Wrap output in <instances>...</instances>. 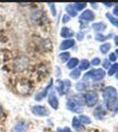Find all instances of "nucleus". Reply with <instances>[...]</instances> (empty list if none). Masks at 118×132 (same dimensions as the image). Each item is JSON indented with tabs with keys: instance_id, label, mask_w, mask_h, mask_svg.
<instances>
[{
	"instance_id": "f257e3e1",
	"label": "nucleus",
	"mask_w": 118,
	"mask_h": 132,
	"mask_svg": "<svg viewBox=\"0 0 118 132\" xmlns=\"http://www.w3.org/2000/svg\"><path fill=\"white\" fill-rule=\"evenodd\" d=\"M103 97L104 100L106 102L107 108L113 109L116 111V107H118V102H117V90L112 87V86H108L103 90Z\"/></svg>"
},
{
	"instance_id": "f03ea898",
	"label": "nucleus",
	"mask_w": 118,
	"mask_h": 132,
	"mask_svg": "<svg viewBox=\"0 0 118 132\" xmlns=\"http://www.w3.org/2000/svg\"><path fill=\"white\" fill-rule=\"evenodd\" d=\"M105 71L101 68H96V69H92V71L87 72L84 75V79L85 80H101L105 77Z\"/></svg>"
},
{
	"instance_id": "7ed1b4c3",
	"label": "nucleus",
	"mask_w": 118,
	"mask_h": 132,
	"mask_svg": "<svg viewBox=\"0 0 118 132\" xmlns=\"http://www.w3.org/2000/svg\"><path fill=\"white\" fill-rule=\"evenodd\" d=\"M55 88L59 92L60 95H65V94H67L68 92H70V89H71V81L68 79L58 80L56 81Z\"/></svg>"
},
{
	"instance_id": "20e7f679",
	"label": "nucleus",
	"mask_w": 118,
	"mask_h": 132,
	"mask_svg": "<svg viewBox=\"0 0 118 132\" xmlns=\"http://www.w3.org/2000/svg\"><path fill=\"white\" fill-rule=\"evenodd\" d=\"M84 98H85V105H87L88 107H94L98 102V95L94 90L87 92L85 94Z\"/></svg>"
},
{
	"instance_id": "39448f33",
	"label": "nucleus",
	"mask_w": 118,
	"mask_h": 132,
	"mask_svg": "<svg viewBox=\"0 0 118 132\" xmlns=\"http://www.w3.org/2000/svg\"><path fill=\"white\" fill-rule=\"evenodd\" d=\"M17 90L20 93V94H22V95H27L28 93H30V90H31V84H30V81H28V80H19L17 82Z\"/></svg>"
},
{
	"instance_id": "423d86ee",
	"label": "nucleus",
	"mask_w": 118,
	"mask_h": 132,
	"mask_svg": "<svg viewBox=\"0 0 118 132\" xmlns=\"http://www.w3.org/2000/svg\"><path fill=\"white\" fill-rule=\"evenodd\" d=\"M31 111L34 116H38V117H46L49 114V110L44 106H41V105L33 106L31 108Z\"/></svg>"
},
{
	"instance_id": "0eeeda50",
	"label": "nucleus",
	"mask_w": 118,
	"mask_h": 132,
	"mask_svg": "<svg viewBox=\"0 0 118 132\" xmlns=\"http://www.w3.org/2000/svg\"><path fill=\"white\" fill-rule=\"evenodd\" d=\"M66 108L74 113H82L83 112V107L80 106L78 104H76V102L74 100H72L71 98L68 99L67 102H66Z\"/></svg>"
},
{
	"instance_id": "6e6552de",
	"label": "nucleus",
	"mask_w": 118,
	"mask_h": 132,
	"mask_svg": "<svg viewBox=\"0 0 118 132\" xmlns=\"http://www.w3.org/2000/svg\"><path fill=\"white\" fill-rule=\"evenodd\" d=\"M28 64H29V60L27 59L26 56H21L19 57L18 60H15L14 62V67L18 69V71H23V69H26L28 67Z\"/></svg>"
},
{
	"instance_id": "1a4fd4ad",
	"label": "nucleus",
	"mask_w": 118,
	"mask_h": 132,
	"mask_svg": "<svg viewBox=\"0 0 118 132\" xmlns=\"http://www.w3.org/2000/svg\"><path fill=\"white\" fill-rule=\"evenodd\" d=\"M52 86H53V80H50V82L48 84V86H46V87H44V89L42 90V92H40V93H38V94L35 95V97H34L35 100L36 101H41L44 97H46L49 90L52 88Z\"/></svg>"
},
{
	"instance_id": "9d476101",
	"label": "nucleus",
	"mask_w": 118,
	"mask_h": 132,
	"mask_svg": "<svg viewBox=\"0 0 118 132\" xmlns=\"http://www.w3.org/2000/svg\"><path fill=\"white\" fill-rule=\"evenodd\" d=\"M80 19L81 21H84V22H91V21H94L95 14L91 10H84L82 12V14L80 15Z\"/></svg>"
},
{
	"instance_id": "9b49d317",
	"label": "nucleus",
	"mask_w": 118,
	"mask_h": 132,
	"mask_svg": "<svg viewBox=\"0 0 118 132\" xmlns=\"http://www.w3.org/2000/svg\"><path fill=\"white\" fill-rule=\"evenodd\" d=\"M48 102L53 109L56 110L59 108V99H58V97H56V95H55L54 92H51L50 95L48 96Z\"/></svg>"
},
{
	"instance_id": "f8f14e48",
	"label": "nucleus",
	"mask_w": 118,
	"mask_h": 132,
	"mask_svg": "<svg viewBox=\"0 0 118 132\" xmlns=\"http://www.w3.org/2000/svg\"><path fill=\"white\" fill-rule=\"evenodd\" d=\"M28 128H29V125L26 121H19L18 123H15L12 132H27Z\"/></svg>"
},
{
	"instance_id": "ddd939ff",
	"label": "nucleus",
	"mask_w": 118,
	"mask_h": 132,
	"mask_svg": "<svg viewBox=\"0 0 118 132\" xmlns=\"http://www.w3.org/2000/svg\"><path fill=\"white\" fill-rule=\"evenodd\" d=\"M74 34H75L74 31L67 27H64V28H62V30H61V36L64 39H66V40H70L71 38H73Z\"/></svg>"
},
{
	"instance_id": "4468645a",
	"label": "nucleus",
	"mask_w": 118,
	"mask_h": 132,
	"mask_svg": "<svg viewBox=\"0 0 118 132\" xmlns=\"http://www.w3.org/2000/svg\"><path fill=\"white\" fill-rule=\"evenodd\" d=\"M74 44H75V41L72 40V39L64 40L63 42L61 43V45H60V50H61V51H65V50H67V48L73 47V46H74Z\"/></svg>"
},
{
	"instance_id": "2eb2a0df",
	"label": "nucleus",
	"mask_w": 118,
	"mask_h": 132,
	"mask_svg": "<svg viewBox=\"0 0 118 132\" xmlns=\"http://www.w3.org/2000/svg\"><path fill=\"white\" fill-rule=\"evenodd\" d=\"M72 126L76 131H83L84 130V126L81 123V121L78 120L77 117H73L72 119Z\"/></svg>"
},
{
	"instance_id": "dca6fc26",
	"label": "nucleus",
	"mask_w": 118,
	"mask_h": 132,
	"mask_svg": "<svg viewBox=\"0 0 118 132\" xmlns=\"http://www.w3.org/2000/svg\"><path fill=\"white\" fill-rule=\"evenodd\" d=\"M92 28L94 29L97 33H100V32L106 30V24H105L104 22H96V23H93Z\"/></svg>"
},
{
	"instance_id": "f3484780",
	"label": "nucleus",
	"mask_w": 118,
	"mask_h": 132,
	"mask_svg": "<svg viewBox=\"0 0 118 132\" xmlns=\"http://www.w3.org/2000/svg\"><path fill=\"white\" fill-rule=\"evenodd\" d=\"M72 100H74L76 104H78L80 106H84L85 105V98L84 96H82V95H74V96H72Z\"/></svg>"
},
{
	"instance_id": "a211bd4d",
	"label": "nucleus",
	"mask_w": 118,
	"mask_h": 132,
	"mask_svg": "<svg viewBox=\"0 0 118 132\" xmlns=\"http://www.w3.org/2000/svg\"><path fill=\"white\" fill-rule=\"evenodd\" d=\"M78 64H80L78 59H76V57H73V59H70V61L67 62V67L71 68V69H74Z\"/></svg>"
},
{
	"instance_id": "6ab92c4d",
	"label": "nucleus",
	"mask_w": 118,
	"mask_h": 132,
	"mask_svg": "<svg viewBox=\"0 0 118 132\" xmlns=\"http://www.w3.org/2000/svg\"><path fill=\"white\" fill-rule=\"evenodd\" d=\"M65 10H66L68 16H76L77 15V11L74 9V7H73L72 5H67L66 7H65Z\"/></svg>"
},
{
	"instance_id": "aec40b11",
	"label": "nucleus",
	"mask_w": 118,
	"mask_h": 132,
	"mask_svg": "<svg viewBox=\"0 0 118 132\" xmlns=\"http://www.w3.org/2000/svg\"><path fill=\"white\" fill-rule=\"evenodd\" d=\"M89 66H91V63H89V61L87 60H82L80 62V71H86V69L89 68Z\"/></svg>"
},
{
	"instance_id": "412c9836",
	"label": "nucleus",
	"mask_w": 118,
	"mask_h": 132,
	"mask_svg": "<svg viewBox=\"0 0 118 132\" xmlns=\"http://www.w3.org/2000/svg\"><path fill=\"white\" fill-rule=\"evenodd\" d=\"M72 6L74 7V9L76 11H82L87 7V3H85V2H75V3H73Z\"/></svg>"
},
{
	"instance_id": "4be33fe9",
	"label": "nucleus",
	"mask_w": 118,
	"mask_h": 132,
	"mask_svg": "<svg viewBox=\"0 0 118 132\" xmlns=\"http://www.w3.org/2000/svg\"><path fill=\"white\" fill-rule=\"evenodd\" d=\"M78 120L81 121V123L84 126V125H89V123H92V120H91V118L87 117V116H85V114H81L80 117H78Z\"/></svg>"
},
{
	"instance_id": "5701e85b",
	"label": "nucleus",
	"mask_w": 118,
	"mask_h": 132,
	"mask_svg": "<svg viewBox=\"0 0 118 132\" xmlns=\"http://www.w3.org/2000/svg\"><path fill=\"white\" fill-rule=\"evenodd\" d=\"M111 47H112L111 43H104V44H101V45H100L99 50H100V52L103 53V54H106V53H108V52H109V50H111Z\"/></svg>"
},
{
	"instance_id": "b1692460",
	"label": "nucleus",
	"mask_w": 118,
	"mask_h": 132,
	"mask_svg": "<svg viewBox=\"0 0 118 132\" xmlns=\"http://www.w3.org/2000/svg\"><path fill=\"white\" fill-rule=\"evenodd\" d=\"M94 114H95V117H96L97 119H101V118H103V114H105V111H104V109H103V107L99 106L98 108L95 110Z\"/></svg>"
},
{
	"instance_id": "393cba45",
	"label": "nucleus",
	"mask_w": 118,
	"mask_h": 132,
	"mask_svg": "<svg viewBox=\"0 0 118 132\" xmlns=\"http://www.w3.org/2000/svg\"><path fill=\"white\" fill-rule=\"evenodd\" d=\"M106 18L111 21V23L113 24V26H115V27H118V18H115L113 14L111 13H106Z\"/></svg>"
},
{
	"instance_id": "a878e982",
	"label": "nucleus",
	"mask_w": 118,
	"mask_h": 132,
	"mask_svg": "<svg viewBox=\"0 0 118 132\" xmlns=\"http://www.w3.org/2000/svg\"><path fill=\"white\" fill-rule=\"evenodd\" d=\"M70 76L73 78V79H78L80 76H81V71H80L78 68H74V69H73V71L71 72Z\"/></svg>"
},
{
	"instance_id": "bb28decb",
	"label": "nucleus",
	"mask_w": 118,
	"mask_h": 132,
	"mask_svg": "<svg viewBox=\"0 0 118 132\" xmlns=\"http://www.w3.org/2000/svg\"><path fill=\"white\" fill-rule=\"evenodd\" d=\"M117 72H118V64H114L108 69V75L109 76H113V75H115Z\"/></svg>"
},
{
	"instance_id": "cd10ccee",
	"label": "nucleus",
	"mask_w": 118,
	"mask_h": 132,
	"mask_svg": "<svg viewBox=\"0 0 118 132\" xmlns=\"http://www.w3.org/2000/svg\"><path fill=\"white\" fill-rule=\"evenodd\" d=\"M60 60L62 62H68L70 61V53L68 52H63L60 54Z\"/></svg>"
},
{
	"instance_id": "c85d7f7f",
	"label": "nucleus",
	"mask_w": 118,
	"mask_h": 132,
	"mask_svg": "<svg viewBox=\"0 0 118 132\" xmlns=\"http://www.w3.org/2000/svg\"><path fill=\"white\" fill-rule=\"evenodd\" d=\"M75 88L78 90V92H83V90H85V88H86V85H85L84 81H78L75 85Z\"/></svg>"
},
{
	"instance_id": "c756f323",
	"label": "nucleus",
	"mask_w": 118,
	"mask_h": 132,
	"mask_svg": "<svg viewBox=\"0 0 118 132\" xmlns=\"http://www.w3.org/2000/svg\"><path fill=\"white\" fill-rule=\"evenodd\" d=\"M95 39L97 41H105V40H106V36H105L104 34H101V33H97L96 36H95Z\"/></svg>"
},
{
	"instance_id": "7c9ffc66",
	"label": "nucleus",
	"mask_w": 118,
	"mask_h": 132,
	"mask_svg": "<svg viewBox=\"0 0 118 132\" xmlns=\"http://www.w3.org/2000/svg\"><path fill=\"white\" fill-rule=\"evenodd\" d=\"M99 63H100V60L98 59V57H95V59H93L92 62H91V64H92V65H94V66L99 65Z\"/></svg>"
},
{
	"instance_id": "2f4dec72",
	"label": "nucleus",
	"mask_w": 118,
	"mask_h": 132,
	"mask_svg": "<svg viewBox=\"0 0 118 132\" xmlns=\"http://www.w3.org/2000/svg\"><path fill=\"white\" fill-rule=\"evenodd\" d=\"M49 7L51 8L52 14H53V15H55V14H56V10H55V5H54V3H49Z\"/></svg>"
},
{
	"instance_id": "473e14b6",
	"label": "nucleus",
	"mask_w": 118,
	"mask_h": 132,
	"mask_svg": "<svg viewBox=\"0 0 118 132\" xmlns=\"http://www.w3.org/2000/svg\"><path fill=\"white\" fill-rule=\"evenodd\" d=\"M117 60V56L115 53H111V55H109V62H116Z\"/></svg>"
},
{
	"instance_id": "72a5a7b5",
	"label": "nucleus",
	"mask_w": 118,
	"mask_h": 132,
	"mask_svg": "<svg viewBox=\"0 0 118 132\" xmlns=\"http://www.w3.org/2000/svg\"><path fill=\"white\" fill-rule=\"evenodd\" d=\"M76 35H77V40H80V41L84 39V33L83 32H78Z\"/></svg>"
},
{
	"instance_id": "f704fd0d",
	"label": "nucleus",
	"mask_w": 118,
	"mask_h": 132,
	"mask_svg": "<svg viewBox=\"0 0 118 132\" xmlns=\"http://www.w3.org/2000/svg\"><path fill=\"white\" fill-rule=\"evenodd\" d=\"M114 14L118 16V3H116L115 7H114Z\"/></svg>"
},
{
	"instance_id": "c9c22d12",
	"label": "nucleus",
	"mask_w": 118,
	"mask_h": 132,
	"mask_svg": "<svg viewBox=\"0 0 118 132\" xmlns=\"http://www.w3.org/2000/svg\"><path fill=\"white\" fill-rule=\"evenodd\" d=\"M62 21H63V23H67L68 21H70V16H68V15H64L63 19H62Z\"/></svg>"
},
{
	"instance_id": "e433bc0d",
	"label": "nucleus",
	"mask_w": 118,
	"mask_h": 132,
	"mask_svg": "<svg viewBox=\"0 0 118 132\" xmlns=\"http://www.w3.org/2000/svg\"><path fill=\"white\" fill-rule=\"evenodd\" d=\"M58 132H71V129H70V128H64V129L58 130Z\"/></svg>"
},
{
	"instance_id": "4c0bfd02",
	"label": "nucleus",
	"mask_w": 118,
	"mask_h": 132,
	"mask_svg": "<svg viewBox=\"0 0 118 132\" xmlns=\"http://www.w3.org/2000/svg\"><path fill=\"white\" fill-rule=\"evenodd\" d=\"M104 67L105 68H108L109 67V61L108 60H105L104 61Z\"/></svg>"
},
{
	"instance_id": "58836bf2",
	"label": "nucleus",
	"mask_w": 118,
	"mask_h": 132,
	"mask_svg": "<svg viewBox=\"0 0 118 132\" xmlns=\"http://www.w3.org/2000/svg\"><path fill=\"white\" fill-rule=\"evenodd\" d=\"M104 6L105 7H112L113 3H111V2H104Z\"/></svg>"
},
{
	"instance_id": "ea45409f",
	"label": "nucleus",
	"mask_w": 118,
	"mask_h": 132,
	"mask_svg": "<svg viewBox=\"0 0 118 132\" xmlns=\"http://www.w3.org/2000/svg\"><path fill=\"white\" fill-rule=\"evenodd\" d=\"M115 43H116V45L118 46V36H116V38H115Z\"/></svg>"
},
{
	"instance_id": "a19ab883",
	"label": "nucleus",
	"mask_w": 118,
	"mask_h": 132,
	"mask_svg": "<svg viewBox=\"0 0 118 132\" xmlns=\"http://www.w3.org/2000/svg\"><path fill=\"white\" fill-rule=\"evenodd\" d=\"M1 114H2V107L0 105V117H1Z\"/></svg>"
},
{
	"instance_id": "79ce46f5",
	"label": "nucleus",
	"mask_w": 118,
	"mask_h": 132,
	"mask_svg": "<svg viewBox=\"0 0 118 132\" xmlns=\"http://www.w3.org/2000/svg\"><path fill=\"white\" fill-rule=\"evenodd\" d=\"M91 6H92V7H94V8H96V7H97L96 3H91Z\"/></svg>"
},
{
	"instance_id": "37998d69",
	"label": "nucleus",
	"mask_w": 118,
	"mask_h": 132,
	"mask_svg": "<svg viewBox=\"0 0 118 132\" xmlns=\"http://www.w3.org/2000/svg\"><path fill=\"white\" fill-rule=\"evenodd\" d=\"M115 76H116V78H117V79H118V72L115 74Z\"/></svg>"
},
{
	"instance_id": "c03bdc74",
	"label": "nucleus",
	"mask_w": 118,
	"mask_h": 132,
	"mask_svg": "<svg viewBox=\"0 0 118 132\" xmlns=\"http://www.w3.org/2000/svg\"><path fill=\"white\" fill-rule=\"evenodd\" d=\"M115 54H116V56L118 55V50H116V52H115Z\"/></svg>"
}]
</instances>
